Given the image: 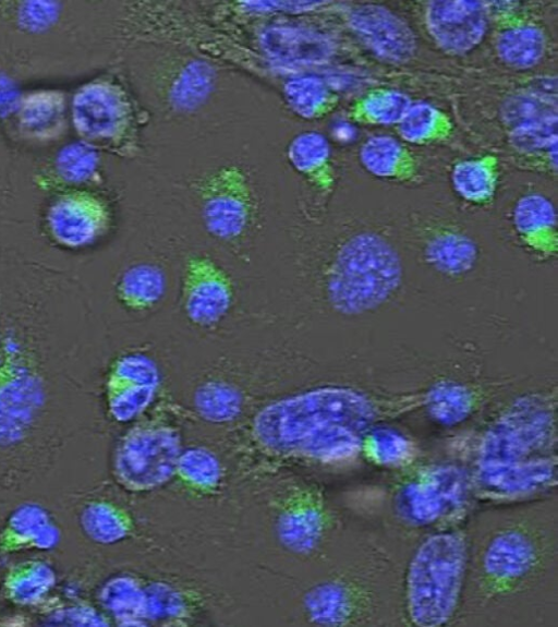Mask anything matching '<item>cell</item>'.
I'll use <instances>...</instances> for the list:
<instances>
[{
    "label": "cell",
    "instance_id": "obj_14",
    "mask_svg": "<svg viewBox=\"0 0 558 627\" xmlns=\"http://www.w3.org/2000/svg\"><path fill=\"white\" fill-rule=\"evenodd\" d=\"M499 58L517 69H529L539 63L546 52V36L533 22L506 15L495 40Z\"/></svg>",
    "mask_w": 558,
    "mask_h": 627
},
{
    "label": "cell",
    "instance_id": "obj_17",
    "mask_svg": "<svg viewBox=\"0 0 558 627\" xmlns=\"http://www.w3.org/2000/svg\"><path fill=\"white\" fill-rule=\"evenodd\" d=\"M57 575L48 563L29 559L12 566L2 581V592L11 603L36 605L54 588Z\"/></svg>",
    "mask_w": 558,
    "mask_h": 627
},
{
    "label": "cell",
    "instance_id": "obj_31",
    "mask_svg": "<svg viewBox=\"0 0 558 627\" xmlns=\"http://www.w3.org/2000/svg\"><path fill=\"white\" fill-rule=\"evenodd\" d=\"M21 94L14 82L0 72V120L11 117Z\"/></svg>",
    "mask_w": 558,
    "mask_h": 627
},
{
    "label": "cell",
    "instance_id": "obj_30",
    "mask_svg": "<svg viewBox=\"0 0 558 627\" xmlns=\"http://www.w3.org/2000/svg\"><path fill=\"white\" fill-rule=\"evenodd\" d=\"M47 620L48 625L57 626H88L101 624L99 617L93 610L83 606H70L57 610Z\"/></svg>",
    "mask_w": 558,
    "mask_h": 627
},
{
    "label": "cell",
    "instance_id": "obj_29",
    "mask_svg": "<svg viewBox=\"0 0 558 627\" xmlns=\"http://www.w3.org/2000/svg\"><path fill=\"white\" fill-rule=\"evenodd\" d=\"M199 411L207 418L225 420L232 418L239 409V396L227 385L210 383L204 386L196 398Z\"/></svg>",
    "mask_w": 558,
    "mask_h": 627
},
{
    "label": "cell",
    "instance_id": "obj_23",
    "mask_svg": "<svg viewBox=\"0 0 558 627\" xmlns=\"http://www.w3.org/2000/svg\"><path fill=\"white\" fill-rule=\"evenodd\" d=\"M501 114L509 131L557 119L556 95L541 92L514 94L502 105Z\"/></svg>",
    "mask_w": 558,
    "mask_h": 627
},
{
    "label": "cell",
    "instance_id": "obj_3",
    "mask_svg": "<svg viewBox=\"0 0 558 627\" xmlns=\"http://www.w3.org/2000/svg\"><path fill=\"white\" fill-rule=\"evenodd\" d=\"M111 224L108 202L87 188L57 192L43 215L45 236L65 251H82L95 245L109 232Z\"/></svg>",
    "mask_w": 558,
    "mask_h": 627
},
{
    "label": "cell",
    "instance_id": "obj_2",
    "mask_svg": "<svg viewBox=\"0 0 558 627\" xmlns=\"http://www.w3.org/2000/svg\"><path fill=\"white\" fill-rule=\"evenodd\" d=\"M465 567L464 541L454 534L428 539L417 551L408 574V604L412 620L439 626L454 612Z\"/></svg>",
    "mask_w": 558,
    "mask_h": 627
},
{
    "label": "cell",
    "instance_id": "obj_15",
    "mask_svg": "<svg viewBox=\"0 0 558 627\" xmlns=\"http://www.w3.org/2000/svg\"><path fill=\"white\" fill-rule=\"evenodd\" d=\"M287 159L311 184L327 189L333 183L331 146L323 133L307 130L293 136L287 146Z\"/></svg>",
    "mask_w": 558,
    "mask_h": 627
},
{
    "label": "cell",
    "instance_id": "obj_20",
    "mask_svg": "<svg viewBox=\"0 0 558 627\" xmlns=\"http://www.w3.org/2000/svg\"><path fill=\"white\" fill-rule=\"evenodd\" d=\"M396 126L402 142L413 145L444 142L453 130L446 112L424 101L412 103Z\"/></svg>",
    "mask_w": 558,
    "mask_h": 627
},
{
    "label": "cell",
    "instance_id": "obj_8",
    "mask_svg": "<svg viewBox=\"0 0 558 627\" xmlns=\"http://www.w3.org/2000/svg\"><path fill=\"white\" fill-rule=\"evenodd\" d=\"M70 101L56 88L22 93L11 119L17 136L29 143L45 144L60 140L70 122Z\"/></svg>",
    "mask_w": 558,
    "mask_h": 627
},
{
    "label": "cell",
    "instance_id": "obj_28",
    "mask_svg": "<svg viewBox=\"0 0 558 627\" xmlns=\"http://www.w3.org/2000/svg\"><path fill=\"white\" fill-rule=\"evenodd\" d=\"M10 15L22 31L38 34L53 26L60 16L58 2H13L9 3Z\"/></svg>",
    "mask_w": 558,
    "mask_h": 627
},
{
    "label": "cell",
    "instance_id": "obj_9",
    "mask_svg": "<svg viewBox=\"0 0 558 627\" xmlns=\"http://www.w3.org/2000/svg\"><path fill=\"white\" fill-rule=\"evenodd\" d=\"M258 45L274 62L304 68L326 64L335 55V44L327 34L292 23L264 26Z\"/></svg>",
    "mask_w": 558,
    "mask_h": 627
},
{
    "label": "cell",
    "instance_id": "obj_18",
    "mask_svg": "<svg viewBox=\"0 0 558 627\" xmlns=\"http://www.w3.org/2000/svg\"><path fill=\"white\" fill-rule=\"evenodd\" d=\"M557 119L509 131V143L524 166L556 174Z\"/></svg>",
    "mask_w": 558,
    "mask_h": 627
},
{
    "label": "cell",
    "instance_id": "obj_27",
    "mask_svg": "<svg viewBox=\"0 0 558 627\" xmlns=\"http://www.w3.org/2000/svg\"><path fill=\"white\" fill-rule=\"evenodd\" d=\"M155 388L136 385H107L110 414L117 421L131 420L151 401Z\"/></svg>",
    "mask_w": 558,
    "mask_h": 627
},
{
    "label": "cell",
    "instance_id": "obj_12",
    "mask_svg": "<svg viewBox=\"0 0 558 627\" xmlns=\"http://www.w3.org/2000/svg\"><path fill=\"white\" fill-rule=\"evenodd\" d=\"M359 160L368 173L390 181H411L418 171L417 160L404 143L385 134L366 138L360 146Z\"/></svg>",
    "mask_w": 558,
    "mask_h": 627
},
{
    "label": "cell",
    "instance_id": "obj_21",
    "mask_svg": "<svg viewBox=\"0 0 558 627\" xmlns=\"http://www.w3.org/2000/svg\"><path fill=\"white\" fill-rule=\"evenodd\" d=\"M412 100L392 88H375L360 96L351 105L348 116L357 123L367 125H397Z\"/></svg>",
    "mask_w": 558,
    "mask_h": 627
},
{
    "label": "cell",
    "instance_id": "obj_10",
    "mask_svg": "<svg viewBox=\"0 0 558 627\" xmlns=\"http://www.w3.org/2000/svg\"><path fill=\"white\" fill-rule=\"evenodd\" d=\"M60 541V530L41 505L26 503L16 507L0 529V556L25 550L47 551Z\"/></svg>",
    "mask_w": 558,
    "mask_h": 627
},
{
    "label": "cell",
    "instance_id": "obj_16",
    "mask_svg": "<svg viewBox=\"0 0 558 627\" xmlns=\"http://www.w3.org/2000/svg\"><path fill=\"white\" fill-rule=\"evenodd\" d=\"M166 276L154 264L138 263L119 277L114 292L119 303L129 311L144 312L160 302L166 291Z\"/></svg>",
    "mask_w": 558,
    "mask_h": 627
},
{
    "label": "cell",
    "instance_id": "obj_6",
    "mask_svg": "<svg viewBox=\"0 0 558 627\" xmlns=\"http://www.w3.org/2000/svg\"><path fill=\"white\" fill-rule=\"evenodd\" d=\"M343 17L350 31L383 60L404 63L415 55L414 33L388 8L355 3L343 10Z\"/></svg>",
    "mask_w": 558,
    "mask_h": 627
},
{
    "label": "cell",
    "instance_id": "obj_4",
    "mask_svg": "<svg viewBox=\"0 0 558 627\" xmlns=\"http://www.w3.org/2000/svg\"><path fill=\"white\" fill-rule=\"evenodd\" d=\"M201 214L206 230L216 239L234 241L250 229L255 197L247 172L225 165L209 173L199 189Z\"/></svg>",
    "mask_w": 558,
    "mask_h": 627
},
{
    "label": "cell",
    "instance_id": "obj_22",
    "mask_svg": "<svg viewBox=\"0 0 558 627\" xmlns=\"http://www.w3.org/2000/svg\"><path fill=\"white\" fill-rule=\"evenodd\" d=\"M99 168L98 150L78 141L58 152L52 162V178L64 189L85 188L99 178Z\"/></svg>",
    "mask_w": 558,
    "mask_h": 627
},
{
    "label": "cell",
    "instance_id": "obj_19",
    "mask_svg": "<svg viewBox=\"0 0 558 627\" xmlns=\"http://www.w3.org/2000/svg\"><path fill=\"white\" fill-rule=\"evenodd\" d=\"M499 174L498 158L486 154L458 161L451 170V183L456 192L472 203H485L492 198Z\"/></svg>",
    "mask_w": 558,
    "mask_h": 627
},
{
    "label": "cell",
    "instance_id": "obj_24",
    "mask_svg": "<svg viewBox=\"0 0 558 627\" xmlns=\"http://www.w3.org/2000/svg\"><path fill=\"white\" fill-rule=\"evenodd\" d=\"M514 222L524 237L545 240L554 231V207L539 194L522 196L514 208Z\"/></svg>",
    "mask_w": 558,
    "mask_h": 627
},
{
    "label": "cell",
    "instance_id": "obj_1",
    "mask_svg": "<svg viewBox=\"0 0 558 627\" xmlns=\"http://www.w3.org/2000/svg\"><path fill=\"white\" fill-rule=\"evenodd\" d=\"M69 111L81 142L123 158L137 154L138 110L117 75L101 74L82 84L70 100Z\"/></svg>",
    "mask_w": 558,
    "mask_h": 627
},
{
    "label": "cell",
    "instance_id": "obj_5",
    "mask_svg": "<svg viewBox=\"0 0 558 627\" xmlns=\"http://www.w3.org/2000/svg\"><path fill=\"white\" fill-rule=\"evenodd\" d=\"M182 306L195 325L210 327L228 314L233 301V287L227 273L213 260L191 256L182 276Z\"/></svg>",
    "mask_w": 558,
    "mask_h": 627
},
{
    "label": "cell",
    "instance_id": "obj_26",
    "mask_svg": "<svg viewBox=\"0 0 558 627\" xmlns=\"http://www.w3.org/2000/svg\"><path fill=\"white\" fill-rule=\"evenodd\" d=\"M80 522L84 533L95 542H112L122 532L120 515L106 503L87 504L81 513Z\"/></svg>",
    "mask_w": 558,
    "mask_h": 627
},
{
    "label": "cell",
    "instance_id": "obj_13",
    "mask_svg": "<svg viewBox=\"0 0 558 627\" xmlns=\"http://www.w3.org/2000/svg\"><path fill=\"white\" fill-rule=\"evenodd\" d=\"M282 97L293 114L304 120H319L338 106L339 96L322 75L300 71L282 84Z\"/></svg>",
    "mask_w": 558,
    "mask_h": 627
},
{
    "label": "cell",
    "instance_id": "obj_25",
    "mask_svg": "<svg viewBox=\"0 0 558 627\" xmlns=\"http://www.w3.org/2000/svg\"><path fill=\"white\" fill-rule=\"evenodd\" d=\"M159 370L155 361L143 353L132 352L119 357L111 365L107 385H136L156 387Z\"/></svg>",
    "mask_w": 558,
    "mask_h": 627
},
{
    "label": "cell",
    "instance_id": "obj_7",
    "mask_svg": "<svg viewBox=\"0 0 558 627\" xmlns=\"http://www.w3.org/2000/svg\"><path fill=\"white\" fill-rule=\"evenodd\" d=\"M424 23L434 43L446 53L461 56L483 40L488 26V5L478 1H430Z\"/></svg>",
    "mask_w": 558,
    "mask_h": 627
},
{
    "label": "cell",
    "instance_id": "obj_11",
    "mask_svg": "<svg viewBox=\"0 0 558 627\" xmlns=\"http://www.w3.org/2000/svg\"><path fill=\"white\" fill-rule=\"evenodd\" d=\"M166 70L160 79L163 98L178 112L198 109L214 89L216 72L204 60L182 58Z\"/></svg>",
    "mask_w": 558,
    "mask_h": 627
}]
</instances>
